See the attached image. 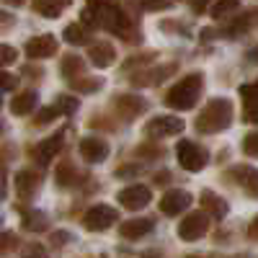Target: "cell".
<instances>
[{
  "instance_id": "cell-1",
  "label": "cell",
  "mask_w": 258,
  "mask_h": 258,
  "mask_svg": "<svg viewBox=\"0 0 258 258\" xmlns=\"http://www.w3.org/2000/svg\"><path fill=\"white\" fill-rule=\"evenodd\" d=\"M83 24L109 29L124 39L129 31V18L119 11V6L114 0H88V8L83 11Z\"/></svg>"
},
{
  "instance_id": "cell-2",
  "label": "cell",
  "mask_w": 258,
  "mask_h": 258,
  "mask_svg": "<svg viewBox=\"0 0 258 258\" xmlns=\"http://www.w3.org/2000/svg\"><path fill=\"white\" fill-rule=\"evenodd\" d=\"M202 88H204V75L202 73H191V75L178 80L173 88L168 91L165 103L170 106V109H176V111H188V109L197 106Z\"/></svg>"
},
{
  "instance_id": "cell-3",
  "label": "cell",
  "mask_w": 258,
  "mask_h": 258,
  "mask_svg": "<svg viewBox=\"0 0 258 258\" xmlns=\"http://www.w3.org/2000/svg\"><path fill=\"white\" fill-rule=\"evenodd\" d=\"M232 124V101L227 98H214L209 101L202 114L197 116V132L202 135H214L220 129H227Z\"/></svg>"
},
{
  "instance_id": "cell-4",
  "label": "cell",
  "mask_w": 258,
  "mask_h": 258,
  "mask_svg": "<svg viewBox=\"0 0 258 258\" xmlns=\"http://www.w3.org/2000/svg\"><path fill=\"white\" fill-rule=\"evenodd\" d=\"M119 220V212L109 204H96L93 209L85 212V217H83V225L85 230H91V232H103V230H109L114 222Z\"/></svg>"
},
{
  "instance_id": "cell-5",
  "label": "cell",
  "mask_w": 258,
  "mask_h": 258,
  "mask_svg": "<svg viewBox=\"0 0 258 258\" xmlns=\"http://www.w3.org/2000/svg\"><path fill=\"white\" fill-rule=\"evenodd\" d=\"M178 163H181V168H186V170H191V173H197V170H202L204 165H207V150L204 147H199L197 142H188V140H183V142H178Z\"/></svg>"
},
{
  "instance_id": "cell-6",
  "label": "cell",
  "mask_w": 258,
  "mask_h": 258,
  "mask_svg": "<svg viewBox=\"0 0 258 258\" xmlns=\"http://www.w3.org/2000/svg\"><path fill=\"white\" fill-rule=\"evenodd\" d=\"M183 119L181 116H155L145 124V135L147 137H173V135H181L183 132Z\"/></svg>"
},
{
  "instance_id": "cell-7",
  "label": "cell",
  "mask_w": 258,
  "mask_h": 258,
  "mask_svg": "<svg viewBox=\"0 0 258 258\" xmlns=\"http://www.w3.org/2000/svg\"><path fill=\"white\" fill-rule=\"evenodd\" d=\"M207 230H209L207 214L204 212H191L188 217H183L181 225H178V238L194 243V240H199L202 235H207Z\"/></svg>"
},
{
  "instance_id": "cell-8",
  "label": "cell",
  "mask_w": 258,
  "mask_h": 258,
  "mask_svg": "<svg viewBox=\"0 0 258 258\" xmlns=\"http://www.w3.org/2000/svg\"><path fill=\"white\" fill-rule=\"evenodd\" d=\"M116 199H119V204H121L124 209H132V212H137V209H145V207L150 204V199H153V194H150V188H147V186L135 183V186H126V188H121Z\"/></svg>"
},
{
  "instance_id": "cell-9",
  "label": "cell",
  "mask_w": 258,
  "mask_h": 258,
  "mask_svg": "<svg viewBox=\"0 0 258 258\" xmlns=\"http://www.w3.org/2000/svg\"><path fill=\"white\" fill-rule=\"evenodd\" d=\"M57 39L52 34H39L34 39L26 41V54L31 59H47V57H54L57 54Z\"/></svg>"
},
{
  "instance_id": "cell-10",
  "label": "cell",
  "mask_w": 258,
  "mask_h": 258,
  "mask_svg": "<svg viewBox=\"0 0 258 258\" xmlns=\"http://www.w3.org/2000/svg\"><path fill=\"white\" fill-rule=\"evenodd\" d=\"M191 194L188 191H178V188H173V191H168L165 197L160 199V212L163 214H170V217H176V214H181V212H186L188 207H191Z\"/></svg>"
},
{
  "instance_id": "cell-11",
  "label": "cell",
  "mask_w": 258,
  "mask_h": 258,
  "mask_svg": "<svg viewBox=\"0 0 258 258\" xmlns=\"http://www.w3.org/2000/svg\"><path fill=\"white\" fill-rule=\"evenodd\" d=\"M80 158H85L88 163H103L109 158V142L103 137H85L80 140Z\"/></svg>"
},
{
  "instance_id": "cell-12",
  "label": "cell",
  "mask_w": 258,
  "mask_h": 258,
  "mask_svg": "<svg viewBox=\"0 0 258 258\" xmlns=\"http://www.w3.org/2000/svg\"><path fill=\"white\" fill-rule=\"evenodd\" d=\"M153 227H155V220H150V217L126 220V222L119 225V235H121V238H126V240H137V238H142V235L153 232Z\"/></svg>"
},
{
  "instance_id": "cell-13",
  "label": "cell",
  "mask_w": 258,
  "mask_h": 258,
  "mask_svg": "<svg viewBox=\"0 0 258 258\" xmlns=\"http://www.w3.org/2000/svg\"><path fill=\"white\" fill-rule=\"evenodd\" d=\"M59 150H62V135H54V137L39 142V145L34 147V158H36V163L47 165V163H52V158L59 153Z\"/></svg>"
},
{
  "instance_id": "cell-14",
  "label": "cell",
  "mask_w": 258,
  "mask_h": 258,
  "mask_svg": "<svg viewBox=\"0 0 258 258\" xmlns=\"http://www.w3.org/2000/svg\"><path fill=\"white\" fill-rule=\"evenodd\" d=\"M91 62L96 64V68H109V64H114L116 59V52L114 47L109 44V41H96V44H91Z\"/></svg>"
},
{
  "instance_id": "cell-15",
  "label": "cell",
  "mask_w": 258,
  "mask_h": 258,
  "mask_svg": "<svg viewBox=\"0 0 258 258\" xmlns=\"http://www.w3.org/2000/svg\"><path fill=\"white\" fill-rule=\"evenodd\" d=\"M199 202H202V207L207 209V214H212V217H225V214L230 212V207H227V202L225 199H220L217 197V194H214V191H202V197H199Z\"/></svg>"
},
{
  "instance_id": "cell-16",
  "label": "cell",
  "mask_w": 258,
  "mask_h": 258,
  "mask_svg": "<svg viewBox=\"0 0 258 258\" xmlns=\"http://www.w3.org/2000/svg\"><path fill=\"white\" fill-rule=\"evenodd\" d=\"M114 106H116V111H119L124 119H132V116H137L140 111L147 109V103H145L142 98H137V96H119Z\"/></svg>"
},
{
  "instance_id": "cell-17",
  "label": "cell",
  "mask_w": 258,
  "mask_h": 258,
  "mask_svg": "<svg viewBox=\"0 0 258 258\" xmlns=\"http://www.w3.org/2000/svg\"><path fill=\"white\" fill-rule=\"evenodd\" d=\"M13 183H16L18 197H21V199H29L31 194L39 188V176H36V173H31V170H21V173L13 178Z\"/></svg>"
},
{
  "instance_id": "cell-18",
  "label": "cell",
  "mask_w": 258,
  "mask_h": 258,
  "mask_svg": "<svg viewBox=\"0 0 258 258\" xmlns=\"http://www.w3.org/2000/svg\"><path fill=\"white\" fill-rule=\"evenodd\" d=\"M36 101H39V96H36L34 91H24V93L13 96V101H11V111H13L16 116H26V114L34 111Z\"/></svg>"
},
{
  "instance_id": "cell-19",
  "label": "cell",
  "mask_w": 258,
  "mask_h": 258,
  "mask_svg": "<svg viewBox=\"0 0 258 258\" xmlns=\"http://www.w3.org/2000/svg\"><path fill=\"white\" fill-rule=\"evenodd\" d=\"M170 73H176V64H163V68H155V70H150V73H142V75H147V78L135 75L132 83H135V85H155V83H163Z\"/></svg>"
},
{
  "instance_id": "cell-20",
  "label": "cell",
  "mask_w": 258,
  "mask_h": 258,
  "mask_svg": "<svg viewBox=\"0 0 258 258\" xmlns=\"http://www.w3.org/2000/svg\"><path fill=\"white\" fill-rule=\"evenodd\" d=\"M73 0H34V8L44 18H57L64 6H70Z\"/></svg>"
},
{
  "instance_id": "cell-21",
  "label": "cell",
  "mask_w": 258,
  "mask_h": 258,
  "mask_svg": "<svg viewBox=\"0 0 258 258\" xmlns=\"http://www.w3.org/2000/svg\"><path fill=\"white\" fill-rule=\"evenodd\" d=\"M64 41H68V44H75V47L88 44V41H91L88 29H85L83 24H70L68 29H64Z\"/></svg>"
},
{
  "instance_id": "cell-22",
  "label": "cell",
  "mask_w": 258,
  "mask_h": 258,
  "mask_svg": "<svg viewBox=\"0 0 258 258\" xmlns=\"http://www.w3.org/2000/svg\"><path fill=\"white\" fill-rule=\"evenodd\" d=\"M230 176H235V181L243 183V186H248L250 194H255V168H250V165L232 168V170H230Z\"/></svg>"
},
{
  "instance_id": "cell-23",
  "label": "cell",
  "mask_w": 258,
  "mask_h": 258,
  "mask_svg": "<svg viewBox=\"0 0 258 258\" xmlns=\"http://www.w3.org/2000/svg\"><path fill=\"white\" fill-rule=\"evenodd\" d=\"M83 70H85V64H83V59H80L78 54H68V57L62 59V75L68 78V80L80 78V75H83Z\"/></svg>"
},
{
  "instance_id": "cell-24",
  "label": "cell",
  "mask_w": 258,
  "mask_h": 258,
  "mask_svg": "<svg viewBox=\"0 0 258 258\" xmlns=\"http://www.w3.org/2000/svg\"><path fill=\"white\" fill-rule=\"evenodd\" d=\"M240 96H243V101H245V121H255V106H253V101H255V85H253V83L243 85Z\"/></svg>"
},
{
  "instance_id": "cell-25",
  "label": "cell",
  "mask_w": 258,
  "mask_h": 258,
  "mask_svg": "<svg viewBox=\"0 0 258 258\" xmlns=\"http://www.w3.org/2000/svg\"><path fill=\"white\" fill-rule=\"evenodd\" d=\"M24 227L26 230H47V214H41V212H26L24 214Z\"/></svg>"
},
{
  "instance_id": "cell-26",
  "label": "cell",
  "mask_w": 258,
  "mask_h": 258,
  "mask_svg": "<svg viewBox=\"0 0 258 258\" xmlns=\"http://www.w3.org/2000/svg\"><path fill=\"white\" fill-rule=\"evenodd\" d=\"M238 8H240V0H217L214 8H212V16L214 18H225V16L235 13Z\"/></svg>"
},
{
  "instance_id": "cell-27",
  "label": "cell",
  "mask_w": 258,
  "mask_h": 258,
  "mask_svg": "<svg viewBox=\"0 0 258 258\" xmlns=\"http://www.w3.org/2000/svg\"><path fill=\"white\" fill-rule=\"evenodd\" d=\"M126 3H132L140 11H168L170 8V0H126Z\"/></svg>"
},
{
  "instance_id": "cell-28",
  "label": "cell",
  "mask_w": 258,
  "mask_h": 258,
  "mask_svg": "<svg viewBox=\"0 0 258 258\" xmlns=\"http://www.w3.org/2000/svg\"><path fill=\"white\" fill-rule=\"evenodd\" d=\"M54 109H57V114H75L78 98H75V96H59L57 103H54Z\"/></svg>"
},
{
  "instance_id": "cell-29",
  "label": "cell",
  "mask_w": 258,
  "mask_h": 258,
  "mask_svg": "<svg viewBox=\"0 0 258 258\" xmlns=\"http://www.w3.org/2000/svg\"><path fill=\"white\" fill-rule=\"evenodd\" d=\"M103 85V80L101 78H96V80H80V78H75L73 80V88L78 91V93H88V91H98Z\"/></svg>"
},
{
  "instance_id": "cell-30",
  "label": "cell",
  "mask_w": 258,
  "mask_h": 258,
  "mask_svg": "<svg viewBox=\"0 0 258 258\" xmlns=\"http://www.w3.org/2000/svg\"><path fill=\"white\" fill-rule=\"evenodd\" d=\"M18 57V52L8 44H0V68H6V64H13Z\"/></svg>"
},
{
  "instance_id": "cell-31",
  "label": "cell",
  "mask_w": 258,
  "mask_h": 258,
  "mask_svg": "<svg viewBox=\"0 0 258 258\" xmlns=\"http://www.w3.org/2000/svg\"><path fill=\"white\" fill-rule=\"evenodd\" d=\"M57 181H59L62 186H70V183L75 181V170H73L70 165H62V168L57 170Z\"/></svg>"
},
{
  "instance_id": "cell-32",
  "label": "cell",
  "mask_w": 258,
  "mask_h": 258,
  "mask_svg": "<svg viewBox=\"0 0 258 258\" xmlns=\"http://www.w3.org/2000/svg\"><path fill=\"white\" fill-rule=\"evenodd\" d=\"M16 75H11V73H3L0 70V91H13L16 88Z\"/></svg>"
},
{
  "instance_id": "cell-33",
  "label": "cell",
  "mask_w": 258,
  "mask_h": 258,
  "mask_svg": "<svg viewBox=\"0 0 258 258\" xmlns=\"http://www.w3.org/2000/svg\"><path fill=\"white\" fill-rule=\"evenodd\" d=\"M255 140H258V135L255 132H250V135H245V142H243V150H245V155H255Z\"/></svg>"
},
{
  "instance_id": "cell-34",
  "label": "cell",
  "mask_w": 258,
  "mask_h": 258,
  "mask_svg": "<svg viewBox=\"0 0 258 258\" xmlns=\"http://www.w3.org/2000/svg\"><path fill=\"white\" fill-rule=\"evenodd\" d=\"M54 116H57V109H54V106H49V109H41V111H39V119H36V124H49Z\"/></svg>"
},
{
  "instance_id": "cell-35",
  "label": "cell",
  "mask_w": 258,
  "mask_h": 258,
  "mask_svg": "<svg viewBox=\"0 0 258 258\" xmlns=\"http://www.w3.org/2000/svg\"><path fill=\"white\" fill-rule=\"evenodd\" d=\"M0 197H6V168L0 165Z\"/></svg>"
},
{
  "instance_id": "cell-36",
  "label": "cell",
  "mask_w": 258,
  "mask_h": 258,
  "mask_svg": "<svg viewBox=\"0 0 258 258\" xmlns=\"http://www.w3.org/2000/svg\"><path fill=\"white\" fill-rule=\"evenodd\" d=\"M188 3H191V8H194V11H199V13L207 8V0H188Z\"/></svg>"
},
{
  "instance_id": "cell-37",
  "label": "cell",
  "mask_w": 258,
  "mask_h": 258,
  "mask_svg": "<svg viewBox=\"0 0 258 258\" xmlns=\"http://www.w3.org/2000/svg\"><path fill=\"white\" fill-rule=\"evenodd\" d=\"M26 253H39V255H41V253H44V248H39V245H31V248H26Z\"/></svg>"
},
{
  "instance_id": "cell-38",
  "label": "cell",
  "mask_w": 258,
  "mask_h": 258,
  "mask_svg": "<svg viewBox=\"0 0 258 258\" xmlns=\"http://www.w3.org/2000/svg\"><path fill=\"white\" fill-rule=\"evenodd\" d=\"M6 3H8V6H13V8H16V6H21V3H24V0H6Z\"/></svg>"
},
{
  "instance_id": "cell-39",
  "label": "cell",
  "mask_w": 258,
  "mask_h": 258,
  "mask_svg": "<svg viewBox=\"0 0 258 258\" xmlns=\"http://www.w3.org/2000/svg\"><path fill=\"white\" fill-rule=\"evenodd\" d=\"M0 103H3V101H0Z\"/></svg>"
}]
</instances>
